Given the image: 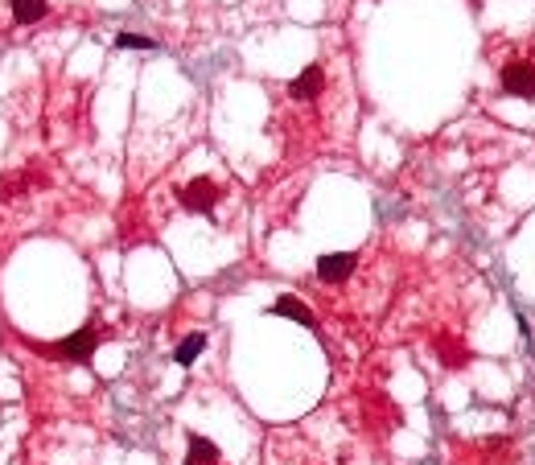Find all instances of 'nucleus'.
<instances>
[{
  "mask_svg": "<svg viewBox=\"0 0 535 465\" xmlns=\"http://www.w3.org/2000/svg\"><path fill=\"white\" fill-rule=\"evenodd\" d=\"M272 313H280V318H292V321H301V325H313V313L296 301V296H280L276 305H272Z\"/></svg>",
  "mask_w": 535,
  "mask_h": 465,
  "instance_id": "obj_7",
  "label": "nucleus"
},
{
  "mask_svg": "<svg viewBox=\"0 0 535 465\" xmlns=\"http://www.w3.org/2000/svg\"><path fill=\"white\" fill-rule=\"evenodd\" d=\"M186 461L190 465H215L219 461V449L206 441V437H190V449H186Z\"/></svg>",
  "mask_w": 535,
  "mask_h": 465,
  "instance_id": "obj_6",
  "label": "nucleus"
},
{
  "mask_svg": "<svg viewBox=\"0 0 535 465\" xmlns=\"http://www.w3.org/2000/svg\"><path fill=\"white\" fill-rule=\"evenodd\" d=\"M116 46H120V49H152L157 42H152V37H140V33H120V37H116Z\"/></svg>",
  "mask_w": 535,
  "mask_h": 465,
  "instance_id": "obj_9",
  "label": "nucleus"
},
{
  "mask_svg": "<svg viewBox=\"0 0 535 465\" xmlns=\"http://www.w3.org/2000/svg\"><path fill=\"white\" fill-rule=\"evenodd\" d=\"M46 13H49L46 0H13V21L17 25H33V21H42Z\"/></svg>",
  "mask_w": 535,
  "mask_h": 465,
  "instance_id": "obj_5",
  "label": "nucleus"
},
{
  "mask_svg": "<svg viewBox=\"0 0 535 465\" xmlns=\"http://www.w3.org/2000/svg\"><path fill=\"white\" fill-rule=\"evenodd\" d=\"M95 346H99V334L87 325V330H78L74 338H66V342L58 346V354H62V358H71V363H87V358L95 354Z\"/></svg>",
  "mask_w": 535,
  "mask_h": 465,
  "instance_id": "obj_4",
  "label": "nucleus"
},
{
  "mask_svg": "<svg viewBox=\"0 0 535 465\" xmlns=\"http://www.w3.org/2000/svg\"><path fill=\"white\" fill-rule=\"evenodd\" d=\"M202 346H206V334H190L186 342L177 346V354H173V358H177L181 367H190V363H194L198 354H202Z\"/></svg>",
  "mask_w": 535,
  "mask_h": 465,
  "instance_id": "obj_8",
  "label": "nucleus"
},
{
  "mask_svg": "<svg viewBox=\"0 0 535 465\" xmlns=\"http://www.w3.org/2000/svg\"><path fill=\"white\" fill-rule=\"evenodd\" d=\"M222 198L219 181L215 177H194L186 190H181V206L186 210H194V215H206V210H215V202Z\"/></svg>",
  "mask_w": 535,
  "mask_h": 465,
  "instance_id": "obj_2",
  "label": "nucleus"
},
{
  "mask_svg": "<svg viewBox=\"0 0 535 465\" xmlns=\"http://www.w3.org/2000/svg\"><path fill=\"white\" fill-rule=\"evenodd\" d=\"M498 78H503V91L515 99H535V54H515L498 66Z\"/></svg>",
  "mask_w": 535,
  "mask_h": 465,
  "instance_id": "obj_1",
  "label": "nucleus"
},
{
  "mask_svg": "<svg viewBox=\"0 0 535 465\" xmlns=\"http://www.w3.org/2000/svg\"><path fill=\"white\" fill-rule=\"evenodd\" d=\"M359 268V255L354 251H334V255H321L317 260V280H325V284H342V280H350Z\"/></svg>",
  "mask_w": 535,
  "mask_h": 465,
  "instance_id": "obj_3",
  "label": "nucleus"
}]
</instances>
